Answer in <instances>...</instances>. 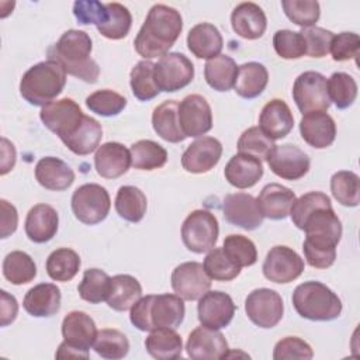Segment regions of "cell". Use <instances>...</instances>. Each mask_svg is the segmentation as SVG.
Wrapping results in <instances>:
<instances>
[{"label":"cell","instance_id":"cell-53","mask_svg":"<svg viewBox=\"0 0 360 360\" xmlns=\"http://www.w3.org/2000/svg\"><path fill=\"white\" fill-rule=\"evenodd\" d=\"M326 207H332L330 198L321 191H309L307 194H302L300 198L295 200L291 211H290V217L292 224L298 228L302 229V225L305 222V219L318 208H326Z\"/></svg>","mask_w":360,"mask_h":360},{"label":"cell","instance_id":"cell-18","mask_svg":"<svg viewBox=\"0 0 360 360\" xmlns=\"http://www.w3.org/2000/svg\"><path fill=\"white\" fill-rule=\"evenodd\" d=\"M235 304L226 292L222 291H207L204 295L198 298L197 312L198 321L202 326L211 329H222L226 328L233 315H235Z\"/></svg>","mask_w":360,"mask_h":360},{"label":"cell","instance_id":"cell-16","mask_svg":"<svg viewBox=\"0 0 360 360\" xmlns=\"http://www.w3.org/2000/svg\"><path fill=\"white\" fill-rule=\"evenodd\" d=\"M224 218L242 229L253 231L263 224V214L256 198L248 193L226 194L222 202Z\"/></svg>","mask_w":360,"mask_h":360},{"label":"cell","instance_id":"cell-26","mask_svg":"<svg viewBox=\"0 0 360 360\" xmlns=\"http://www.w3.org/2000/svg\"><path fill=\"white\" fill-rule=\"evenodd\" d=\"M59 217L53 207L48 204L34 205L25 218V235L34 243L49 242L58 232Z\"/></svg>","mask_w":360,"mask_h":360},{"label":"cell","instance_id":"cell-3","mask_svg":"<svg viewBox=\"0 0 360 360\" xmlns=\"http://www.w3.org/2000/svg\"><path fill=\"white\" fill-rule=\"evenodd\" d=\"M93 48L91 38L80 30H69L62 34L59 41L48 49V56L60 63L68 75L86 83H96L100 66L90 58Z\"/></svg>","mask_w":360,"mask_h":360},{"label":"cell","instance_id":"cell-49","mask_svg":"<svg viewBox=\"0 0 360 360\" xmlns=\"http://www.w3.org/2000/svg\"><path fill=\"white\" fill-rule=\"evenodd\" d=\"M86 105L94 114L101 117H114L127 107V98L114 90L103 89L87 96Z\"/></svg>","mask_w":360,"mask_h":360},{"label":"cell","instance_id":"cell-20","mask_svg":"<svg viewBox=\"0 0 360 360\" xmlns=\"http://www.w3.org/2000/svg\"><path fill=\"white\" fill-rule=\"evenodd\" d=\"M221 155L222 145L217 138L201 136L187 146L181 156V166L188 173H207L218 165Z\"/></svg>","mask_w":360,"mask_h":360},{"label":"cell","instance_id":"cell-38","mask_svg":"<svg viewBox=\"0 0 360 360\" xmlns=\"http://www.w3.org/2000/svg\"><path fill=\"white\" fill-rule=\"evenodd\" d=\"M115 211L128 222H139L146 212L145 194L135 186H121L115 195Z\"/></svg>","mask_w":360,"mask_h":360},{"label":"cell","instance_id":"cell-5","mask_svg":"<svg viewBox=\"0 0 360 360\" xmlns=\"http://www.w3.org/2000/svg\"><path fill=\"white\" fill-rule=\"evenodd\" d=\"M66 84V72L56 60L46 59L31 66L21 77L20 94L31 105H46Z\"/></svg>","mask_w":360,"mask_h":360},{"label":"cell","instance_id":"cell-42","mask_svg":"<svg viewBox=\"0 0 360 360\" xmlns=\"http://www.w3.org/2000/svg\"><path fill=\"white\" fill-rule=\"evenodd\" d=\"M111 288V277L100 269H87L83 273V278L77 285V291L82 300L90 304H100L107 301Z\"/></svg>","mask_w":360,"mask_h":360},{"label":"cell","instance_id":"cell-10","mask_svg":"<svg viewBox=\"0 0 360 360\" xmlns=\"http://www.w3.org/2000/svg\"><path fill=\"white\" fill-rule=\"evenodd\" d=\"M153 77L159 90L173 93L191 83L194 79V65L186 55L169 52L155 63Z\"/></svg>","mask_w":360,"mask_h":360},{"label":"cell","instance_id":"cell-22","mask_svg":"<svg viewBox=\"0 0 360 360\" xmlns=\"http://www.w3.org/2000/svg\"><path fill=\"white\" fill-rule=\"evenodd\" d=\"M300 132L309 146L325 149L330 146L336 138V124L326 111H312L302 115Z\"/></svg>","mask_w":360,"mask_h":360},{"label":"cell","instance_id":"cell-52","mask_svg":"<svg viewBox=\"0 0 360 360\" xmlns=\"http://www.w3.org/2000/svg\"><path fill=\"white\" fill-rule=\"evenodd\" d=\"M274 146V141L267 138L259 127H250L242 132L238 139L239 153L253 156L259 160H266L269 152Z\"/></svg>","mask_w":360,"mask_h":360},{"label":"cell","instance_id":"cell-28","mask_svg":"<svg viewBox=\"0 0 360 360\" xmlns=\"http://www.w3.org/2000/svg\"><path fill=\"white\" fill-rule=\"evenodd\" d=\"M35 179L46 190L63 191L75 181L72 167L55 156H45L35 165Z\"/></svg>","mask_w":360,"mask_h":360},{"label":"cell","instance_id":"cell-47","mask_svg":"<svg viewBox=\"0 0 360 360\" xmlns=\"http://www.w3.org/2000/svg\"><path fill=\"white\" fill-rule=\"evenodd\" d=\"M328 96L339 110L349 108L357 97L356 80L345 72H335L328 80Z\"/></svg>","mask_w":360,"mask_h":360},{"label":"cell","instance_id":"cell-8","mask_svg":"<svg viewBox=\"0 0 360 360\" xmlns=\"http://www.w3.org/2000/svg\"><path fill=\"white\" fill-rule=\"evenodd\" d=\"M110 194L100 184L87 183L73 191L72 211L75 217L86 225H96L104 221L110 212Z\"/></svg>","mask_w":360,"mask_h":360},{"label":"cell","instance_id":"cell-55","mask_svg":"<svg viewBox=\"0 0 360 360\" xmlns=\"http://www.w3.org/2000/svg\"><path fill=\"white\" fill-rule=\"evenodd\" d=\"M305 41V55L311 58H323L329 53L333 32L322 27H308L300 31Z\"/></svg>","mask_w":360,"mask_h":360},{"label":"cell","instance_id":"cell-61","mask_svg":"<svg viewBox=\"0 0 360 360\" xmlns=\"http://www.w3.org/2000/svg\"><path fill=\"white\" fill-rule=\"evenodd\" d=\"M15 148L14 145L7 139L1 138V169L0 174H7L15 165Z\"/></svg>","mask_w":360,"mask_h":360},{"label":"cell","instance_id":"cell-35","mask_svg":"<svg viewBox=\"0 0 360 360\" xmlns=\"http://www.w3.org/2000/svg\"><path fill=\"white\" fill-rule=\"evenodd\" d=\"M146 352L158 360H170L181 356V336L172 328H158L150 330L145 339Z\"/></svg>","mask_w":360,"mask_h":360},{"label":"cell","instance_id":"cell-44","mask_svg":"<svg viewBox=\"0 0 360 360\" xmlns=\"http://www.w3.org/2000/svg\"><path fill=\"white\" fill-rule=\"evenodd\" d=\"M153 68L155 63L145 59L139 60L131 70L129 83L132 94L141 101H149L160 93L153 77Z\"/></svg>","mask_w":360,"mask_h":360},{"label":"cell","instance_id":"cell-27","mask_svg":"<svg viewBox=\"0 0 360 360\" xmlns=\"http://www.w3.org/2000/svg\"><path fill=\"white\" fill-rule=\"evenodd\" d=\"M232 30L245 39L260 38L267 27L264 11L255 3L246 1L238 4L231 14Z\"/></svg>","mask_w":360,"mask_h":360},{"label":"cell","instance_id":"cell-34","mask_svg":"<svg viewBox=\"0 0 360 360\" xmlns=\"http://www.w3.org/2000/svg\"><path fill=\"white\" fill-rule=\"evenodd\" d=\"M141 297L142 287L135 277L129 274H117L111 278V288L107 297V304L114 311L124 312L131 309Z\"/></svg>","mask_w":360,"mask_h":360},{"label":"cell","instance_id":"cell-2","mask_svg":"<svg viewBox=\"0 0 360 360\" xmlns=\"http://www.w3.org/2000/svg\"><path fill=\"white\" fill-rule=\"evenodd\" d=\"M183 30V18L180 13L166 4H155L150 7L145 22L135 37L134 48L146 60L162 58L169 53Z\"/></svg>","mask_w":360,"mask_h":360},{"label":"cell","instance_id":"cell-15","mask_svg":"<svg viewBox=\"0 0 360 360\" xmlns=\"http://www.w3.org/2000/svg\"><path fill=\"white\" fill-rule=\"evenodd\" d=\"M179 124L186 138L205 135L212 128V111L200 94H190L179 103Z\"/></svg>","mask_w":360,"mask_h":360},{"label":"cell","instance_id":"cell-32","mask_svg":"<svg viewBox=\"0 0 360 360\" xmlns=\"http://www.w3.org/2000/svg\"><path fill=\"white\" fill-rule=\"evenodd\" d=\"M179 103L166 100L159 104L152 114V127L155 132L166 142L179 143L186 139L179 124Z\"/></svg>","mask_w":360,"mask_h":360},{"label":"cell","instance_id":"cell-21","mask_svg":"<svg viewBox=\"0 0 360 360\" xmlns=\"http://www.w3.org/2000/svg\"><path fill=\"white\" fill-rule=\"evenodd\" d=\"M63 342L80 352L84 359L89 357V349L97 336V328L90 315L83 311L69 312L62 322Z\"/></svg>","mask_w":360,"mask_h":360},{"label":"cell","instance_id":"cell-39","mask_svg":"<svg viewBox=\"0 0 360 360\" xmlns=\"http://www.w3.org/2000/svg\"><path fill=\"white\" fill-rule=\"evenodd\" d=\"M131 165L138 170H155L167 162V150L155 141L141 139L131 145Z\"/></svg>","mask_w":360,"mask_h":360},{"label":"cell","instance_id":"cell-41","mask_svg":"<svg viewBox=\"0 0 360 360\" xmlns=\"http://www.w3.org/2000/svg\"><path fill=\"white\" fill-rule=\"evenodd\" d=\"M3 276L14 285L27 284L35 278L37 266L28 253L13 250L3 260Z\"/></svg>","mask_w":360,"mask_h":360},{"label":"cell","instance_id":"cell-11","mask_svg":"<svg viewBox=\"0 0 360 360\" xmlns=\"http://www.w3.org/2000/svg\"><path fill=\"white\" fill-rule=\"evenodd\" d=\"M292 98L302 114L326 111L330 107L326 77L314 70L301 73L294 82Z\"/></svg>","mask_w":360,"mask_h":360},{"label":"cell","instance_id":"cell-13","mask_svg":"<svg viewBox=\"0 0 360 360\" xmlns=\"http://www.w3.org/2000/svg\"><path fill=\"white\" fill-rule=\"evenodd\" d=\"M262 270L269 281L287 284L302 274L304 260L288 246H274L267 252Z\"/></svg>","mask_w":360,"mask_h":360},{"label":"cell","instance_id":"cell-31","mask_svg":"<svg viewBox=\"0 0 360 360\" xmlns=\"http://www.w3.org/2000/svg\"><path fill=\"white\" fill-rule=\"evenodd\" d=\"M187 46L198 59H211L219 55L224 46V39L219 30L210 22L194 25L187 35Z\"/></svg>","mask_w":360,"mask_h":360},{"label":"cell","instance_id":"cell-40","mask_svg":"<svg viewBox=\"0 0 360 360\" xmlns=\"http://www.w3.org/2000/svg\"><path fill=\"white\" fill-rule=\"evenodd\" d=\"M79 255L69 248L53 250L46 259V273L55 281H70L80 269Z\"/></svg>","mask_w":360,"mask_h":360},{"label":"cell","instance_id":"cell-30","mask_svg":"<svg viewBox=\"0 0 360 360\" xmlns=\"http://www.w3.org/2000/svg\"><path fill=\"white\" fill-rule=\"evenodd\" d=\"M224 176L226 181L236 188H250L263 176L262 160L249 155L236 153L226 163Z\"/></svg>","mask_w":360,"mask_h":360},{"label":"cell","instance_id":"cell-25","mask_svg":"<svg viewBox=\"0 0 360 360\" xmlns=\"http://www.w3.org/2000/svg\"><path fill=\"white\" fill-rule=\"evenodd\" d=\"M295 200L297 197L294 191L278 183L264 186L256 198L263 217L274 221L288 217Z\"/></svg>","mask_w":360,"mask_h":360},{"label":"cell","instance_id":"cell-24","mask_svg":"<svg viewBox=\"0 0 360 360\" xmlns=\"http://www.w3.org/2000/svg\"><path fill=\"white\" fill-rule=\"evenodd\" d=\"M131 166V152L120 142H105L97 148L94 167L104 179H117L128 172Z\"/></svg>","mask_w":360,"mask_h":360},{"label":"cell","instance_id":"cell-4","mask_svg":"<svg viewBox=\"0 0 360 360\" xmlns=\"http://www.w3.org/2000/svg\"><path fill=\"white\" fill-rule=\"evenodd\" d=\"M184 300L177 294H159L141 297L131 308V323L150 332L158 328H177L184 319Z\"/></svg>","mask_w":360,"mask_h":360},{"label":"cell","instance_id":"cell-43","mask_svg":"<svg viewBox=\"0 0 360 360\" xmlns=\"http://www.w3.org/2000/svg\"><path fill=\"white\" fill-rule=\"evenodd\" d=\"M107 18L97 25V31L108 39H122L128 35L132 24L129 10L120 3H107Z\"/></svg>","mask_w":360,"mask_h":360},{"label":"cell","instance_id":"cell-6","mask_svg":"<svg viewBox=\"0 0 360 360\" xmlns=\"http://www.w3.org/2000/svg\"><path fill=\"white\" fill-rule=\"evenodd\" d=\"M292 305L297 314L309 321H333L342 312V301L328 285L305 281L295 287Z\"/></svg>","mask_w":360,"mask_h":360},{"label":"cell","instance_id":"cell-58","mask_svg":"<svg viewBox=\"0 0 360 360\" xmlns=\"http://www.w3.org/2000/svg\"><path fill=\"white\" fill-rule=\"evenodd\" d=\"M73 14L79 24H101L107 18L105 4L97 0H77L73 4Z\"/></svg>","mask_w":360,"mask_h":360},{"label":"cell","instance_id":"cell-23","mask_svg":"<svg viewBox=\"0 0 360 360\" xmlns=\"http://www.w3.org/2000/svg\"><path fill=\"white\" fill-rule=\"evenodd\" d=\"M294 127V117L284 100H270L260 112L259 128L271 141L281 139L290 134Z\"/></svg>","mask_w":360,"mask_h":360},{"label":"cell","instance_id":"cell-7","mask_svg":"<svg viewBox=\"0 0 360 360\" xmlns=\"http://www.w3.org/2000/svg\"><path fill=\"white\" fill-rule=\"evenodd\" d=\"M218 233V219L207 210L193 211L181 225V240L193 253L211 250L217 243Z\"/></svg>","mask_w":360,"mask_h":360},{"label":"cell","instance_id":"cell-46","mask_svg":"<svg viewBox=\"0 0 360 360\" xmlns=\"http://www.w3.org/2000/svg\"><path fill=\"white\" fill-rule=\"evenodd\" d=\"M93 349L103 359L118 360L128 354L129 342L118 329H101L97 332Z\"/></svg>","mask_w":360,"mask_h":360},{"label":"cell","instance_id":"cell-45","mask_svg":"<svg viewBox=\"0 0 360 360\" xmlns=\"http://www.w3.org/2000/svg\"><path fill=\"white\" fill-rule=\"evenodd\" d=\"M330 191L338 202L345 207H357L360 202L359 176L349 170L336 172L330 177Z\"/></svg>","mask_w":360,"mask_h":360},{"label":"cell","instance_id":"cell-50","mask_svg":"<svg viewBox=\"0 0 360 360\" xmlns=\"http://www.w3.org/2000/svg\"><path fill=\"white\" fill-rule=\"evenodd\" d=\"M207 276L215 281H231L240 273V267L233 264L224 253L222 248H212L204 259L202 264Z\"/></svg>","mask_w":360,"mask_h":360},{"label":"cell","instance_id":"cell-54","mask_svg":"<svg viewBox=\"0 0 360 360\" xmlns=\"http://www.w3.org/2000/svg\"><path fill=\"white\" fill-rule=\"evenodd\" d=\"M273 46L283 59H298L305 55V41L300 31H276L273 35Z\"/></svg>","mask_w":360,"mask_h":360},{"label":"cell","instance_id":"cell-9","mask_svg":"<svg viewBox=\"0 0 360 360\" xmlns=\"http://www.w3.org/2000/svg\"><path fill=\"white\" fill-rule=\"evenodd\" d=\"M39 118L63 142L80 128L84 114L76 101L66 97L44 105L39 111Z\"/></svg>","mask_w":360,"mask_h":360},{"label":"cell","instance_id":"cell-36","mask_svg":"<svg viewBox=\"0 0 360 360\" xmlns=\"http://www.w3.org/2000/svg\"><path fill=\"white\" fill-rule=\"evenodd\" d=\"M238 75L236 62L228 55H218L207 60L204 77L210 87L217 91H228L233 87Z\"/></svg>","mask_w":360,"mask_h":360},{"label":"cell","instance_id":"cell-14","mask_svg":"<svg viewBox=\"0 0 360 360\" xmlns=\"http://www.w3.org/2000/svg\"><path fill=\"white\" fill-rule=\"evenodd\" d=\"M266 162L270 170L284 180H298L309 170V158L298 146L285 143L274 145L269 152Z\"/></svg>","mask_w":360,"mask_h":360},{"label":"cell","instance_id":"cell-12","mask_svg":"<svg viewBox=\"0 0 360 360\" xmlns=\"http://www.w3.org/2000/svg\"><path fill=\"white\" fill-rule=\"evenodd\" d=\"M245 312L256 326L274 328L283 318V298L274 290L256 288L245 300Z\"/></svg>","mask_w":360,"mask_h":360},{"label":"cell","instance_id":"cell-29","mask_svg":"<svg viewBox=\"0 0 360 360\" xmlns=\"http://www.w3.org/2000/svg\"><path fill=\"white\" fill-rule=\"evenodd\" d=\"M60 290L52 283H41L30 288L22 300L24 309L35 318H48L60 308Z\"/></svg>","mask_w":360,"mask_h":360},{"label":"cell","instance_id":"cell-51","mask_svg":"<svg viewBox=\"0 0 360 360\" xmlns=\"http://www.w3.org/2000/svg\"><path fill=\"white\" fill-rule=\"evenodd\" d=\"M281 6L288 20L302 28L314 27L321 15L319 3L314 0H283Z\"/></svg>","mask_w":360,"mask_h":360},{"label":"cell","instance_id":"cell-60","mask_svg":"<svg viewBox=\"0 0 360 360\" xmlns=\"http://www.w3.org/2000/svg\"><path fill=\"white\" fill-rule=\"evenodd\" d=\"M1 304H0V316H1V326H7L8 323L14 322L18 312V304L17 300L10 295L7 291L1 290Z\"/></svg>","mask_w":360,"mask_h":360},{"label":"cell","instance_id":"cell-59","mask_svg":"<svg viewBox=\"0 0 360 360\" xmlns=\"http://www.w3.org/2000/svg\"><path fill=\"white\" fill-rule=\"evenodd\" d=\"M0 208H1V236L6 239L11 233L15 232L17 224H18V214L13 204H10L7 200H0Z\"/></svg>","mask_w":360,"mask_h":360},{"label":"cell","instance_id":"cell-19","mask_svg":"<svg viewBox=\"0 0 360 360\" xmlns=\"http://www.w3.org/2000/svg\"><path fill=\"white\" fill-rule=\"evenodd\" d=\"M186 350L194 360H219L226 357L229 347L219 330L201 325L188 335Z\"/></svg>","mask_w":360,"mask_h":360},{"label":"cell","instance_id":"cell-17","mask_svg":"<svg viewBox=\"0 0 360 360\" xmlns=\"http://www.w3.org/2000/svg\"><path fill=\"white\" fill-rule=\"evenodd\" d=\"M173 291L186 301H195L211 288V278L201 263L186 262L179 264L172 273Z\"/></svg>","mask_w":360,"mask_h":360},{"label":"cell","instance_id":"cell-33","mask_svg":"<svg viewBox=\"0 0 360 360\" xmlns=\"http://www.w3.org/2000/svg\"><path fill=\"white\" fill-rule=\"evenodd\" d=\"M269 82V72L259 62H248L238 66V75L233 89L242 98H256L263 93Z\"/></svg>","mask_w":360,"mask_h":360},{"label":"cell","instance_id":"cell-1","mask_svg":"<svg viewBox=\"0 0 360 360\" xmlns=\"http://www.w3.org/2000/svg\"><path fill=\"white\" fill-rule=\"evenodd\" d=\"M302 250L307 263L315 269H328L336 259V246L342 238V222L332 207L315 210L304 222Z\"/></svg>","mask_w":360,"mask_h":360},{"label":"cell","instance_id":"cell-57","mask_svg":"<svg viewBox=\"0 0 360 360\" xmlns=\"http://www.w3.org/2000/svg\"><path fill=\"white\" fill-rule=\"evenodd\" d=\"M359 46H360V39L357 34L340 32L338 35H333L329 52L332 53L333 60L343 62L349 59H357Z\"/></svg>","mask_w":360,"mask_h":360},{"label":"cell","instance_id":"cell-56","mask_svg":"<svg viewBox=\"0 0 360 360\" xmlns=\"http://www.w3.org/2000/svg\"><path fill=\"white\" fill-rule=\"evenodd\" d=\"M314 352L311 346L297 338V336H287L278 340L273 350V359L274 360H284V359H312Z\"/></svg>","mask_w":360,"mask_h":360},{"label":"cell","instance_id":"cell-48","mask_svg":"<svg viewBox=\"0 0 360 360\" xmlns=\"http://www.w3.org/2000/svg\"><path fill=\"white\" fill-rule=\"evenodd\" d=\"M224 253L238 267L253 266L257 262V250L255 243L243 235H229L224 239Z\"/></svg>","mask_w":360,"mask_h":360},{"label":"cell","instance_id":"cell-37","mask_svg":"<svg viewBox=\"0 0 360 360\" xmlns=\"http://www.w3.org/2000/svg\"><path fill=\"white\" fill-rule=\"evenodd\" d=\"M101 136V124L89 115H84L80 128L70 138L63 141V143L75 155L86 156L98 148Z\"/></svg>","mask_w":360,"mask_h":360}]
</instances>
